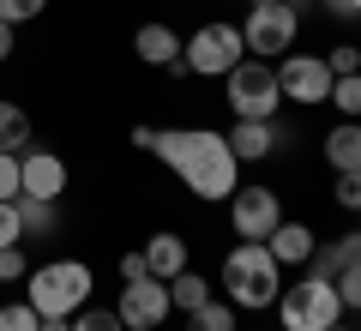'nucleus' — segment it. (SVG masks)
Here are the masks:
<instances>
[{
  "label": "nucleus",
  "instance_id": "f3484780",
  "mask_svg": "<svg viewBox=\"0 0 361 331\" xmlns=\"http://www.w3.org/2000/svg\"><path fill=\"white\" fill-rule=\"evenodd\" d=\"M18 229L37 235V241H49L54 229H61V199H30V193H18Z\"/></svg>",
  "mask_w": 361,
  "mask_h": 331
},
{
  "label": "nucleus",
  "instance_id": "c85d7f7f",
  "mask_svg": "<svg viewBox=\"0 0 361 331\" xmlns=\"http://www.w3.org/2000/svg\"><path fill=\"white\" fill-rule=\"evenodd\" d=\"M18 277H30L25 253H18V247H0V283H18Z\"/></svg>",
  "mask_w": 361,
  "mask_h": 331
},
{
  "label": "nucleus",
  "instance_id": "39448f33",
  "mask_svg": "<svg viewBox=\"0 0 361 331\" xmlns=\"http://www.w3.org/2000/svg\"><path fill=\"white\" fill-rule=\"evenodd\" d=\"M295 30H301V6L295 0H253L241 18V42L247 54H259V61H283L289 49H295Z\"/></svg>",
  "mask_w": 361,
  "mask_h": 331
},
{
  "label": "nucleus",
  "instance_id": "bb28decb",
  "mask_svg": "<svg viewBox=\"0 0 361 331\" xmlns=\"http://www.w3.org/2000/svg\"><path fill=\"white\" fill-rule=\"evenodd\" d=\"M25 241V229H18V205L0 199V247H18Z\"/></svg>",
  "mask_w": 361,
  "mask_h": 331
},
{
  "label": "nucleus",
  "instance_id": "9b49d317",
  "mask_svg": "<svg viewBox=\"0 0 361 331\" xmlns=\"http://www.w3.org/2000/svg\"><path fill=\"white\" fill-rule=\"evenodd\" d=\"M18 193H30V199H61L66 193V163L54 151H18Z\"/></svg>",
  "mask_w": 361,
  "mask_h": 331
},
{
  "label": "nucleus",
  "instance_id": "ddd939ff",
  "mask_svg": "<svg viewBox=\"0 0 361 331\" xmlns=\"http://www.w3.org/2000/svg\"><path fill=\"white\" fill-rule=\"evenodd\" d=\"M139 253H145V271H151V277H163V283L187 271V241H180L175 229H157L151 241L139 247Z\"/></svg>",
  "mask_w": 361,
  "mask_h": 331
},
{
  "label": "nucleus",
  "instance_id": "dca6fc26",
  "mask_svg": "<svg viewBox=\"0 0 361 331\" xmlns=\"http://www.w3.org/2000/svg\"><path fill=\"white\" fill-rule=\"evenodd\" d=\"M325 163H331L337 175L361 169V121H337V127L325 133Z\"/></svg>",
  "mask_w": 361,
  "mask_h": 331
},
{
  "label": "nucleus",
  "instance_id": "423d86ee",
  "mask_svg": "<svg viewBox=\"0 0 361 331\" xmlns=\"http://www.w3.org/2000/svg\"><path fill=\"white\" fill-rule=\"evenodd\" d=\"M277 319H283V331H325V325H337V319H343L337 283L307 271L295 289H277Z\"/></svg>",
  "mask_w": 361,
  "mask_h": 331
},
{
  "label": "nucleus",
  "instance_id": "7ed1b4c3",
  "mask_svg": "<svg viewBox=\"0 0 361 331\" xmlns=\"http://www.w3.org/2000/svg\"><path fill=\"white\" fill-rule=\"evenodd\" d=\"M25 283H30L25 301L37 307L42 319H73L78 307L90 301V289H97V277H90L85 259H54V265H37Z\"/></svg>",
  "mask_w": 361,
  "mask_h": 331
},
{
  "label": "nucleus",
  "instance_id": "4be33fe9",
  "mask_svg": "<svg viewBox=\"0 0 361 331\" xmlns=\"http://www.w3.org/2000/svg\"><path fill=\"white\" fill-rule=\"evenodd\" d=\"M331 283H337V301H343V313H361V259H355V265H343Z\"/></svg>",
  "mask_w": 361,
  "mask_h": 331
},
{
  "label": "nucleus",
  "instance_id": "393cba45",
  "mask_svg": "<svg viewBox=\"0 0 361 331\" xmlns=\"http://www.w3.org/2000/svg\"><path fill=\"white\" fill-rule=\"evenodd\" d=\"M42 6H49V0H0V18H6V25H30V18H42Z\"/></svg>",
  "mask_w": 361,
  "mask_h": 331
},
{
  "label": "nucleus",
  "instance_id": "1a4fd4ad",
  "mask_svg": "<svg viewBox=\"0 0 361 331\" xmlns=\"http://www.w3.org/2000/svg\"><path fill=\"white\" fill-rule=\"evenodd\" d=\"M277 223H283V205H277L271 187H235L229 193V229L241 241H265Z\"/></svg>",
  "mask_w": 361,
  "mask_h": 331
},
{
  "label": "nucleus",
  "instance_id": "f704fd0d",
  "mask_svg": "<svg viewBox=\"0 0 361 331\" xmlns=\"http://www.w3.org/2000/svg\"><path fill=\"white\" fill-rule=\"evenodd\" d=\"M37 331H73V319H42Z\"/></svg>",
  "mask_w": 361,
  "mask_h": 331
},
{
  "label": "nucleus",
  "instance_id": "f257e3e1",
  "mask_svg": "<svg viewBox=\"0 0 361 331\" xmlns=\"http://www.w3.org/2000/svg\"><path fill=\"white\" fill-rule=\"evenodd\" d=\"M151 157H163V163L187 181V193H199L205 205L229 199V193L241 187V163H235L229 139L211 133V127H157Z\"/></svg>",
  "mask_w": 361,
  "mask_h": 331
},
{
  "label": "nucleus",
  "instance_id": "c756f323",
  "mask_svg": "<svg viewBox=\"0 0 361 331\" xmlns=\"http://www.w3.org/2000/svg\"><path fill=\"white\" fill-rule=\"evenodd\" d=\"M0 199H18V151H0Z\"/></svg>",
  "mask_w": 361,
  "mask_h": 331
},
{
  "label": "nucleus",
  "instance_id": "a878e982",
  "mask_svg": "<svg viewBox=\"0 0 361 331\" xmlns=\"http://www.w3.org/2000/svg\"><path fill=\"white\" fill-rule=\"evenodd\" d=\"M331 199L343 205V211H361V169H349V175H337V187H331Z\"/></svg>",
  "mask_w": 361,
  "mask_h": 331
},
{
  "label": "nucleus",
  "instance_id": "20e7f679",
  "mask_svg": "<svg viewBox=\"0 0 361 331\" xmlns=\"http://www.w3.org/2000/svg\"><path fill=\"white\" fill-rule=\"evenodd\" d=\"M223 102L235 109V121H277V109H283L277 66L259 61V54H241V61L223 73Z\"/></svg>",
  "mask_w": 361,
  "mask_h": 331
},
{
  "label": "nucleus",
  "instance_id": "2eb2a0df",
  "mask_svg": "<svg viewBox=\"0 0 361 331\" xmlns=\"http://www.w3.org/2000/svg\"><path fill=\"white\" fill-rule=\"evenodd\" d=\"M133 54H139L145 66H163V73H169V66L180 61V37L169 25H139V30H133Z\"/></svg>",
  "mask_w": 361,
  "mask_h": 331
},
{
  "label": "nucleus",
  "instance_id": "4468645a",
  "mask_svg": "<svg viewBox=\"0 0 361 331\" xmlns=\"http://www.w3.org/2000/svg\"><path fill=\"white\" fill-rule=\"evenodd\" d=\"M265 247H271V259H277V265H307L313 247H319V235H313L307 223H277V229L265 235Z\"/></svg>",
  "mask_w": 361,
  "mask_h": 331
},
{
  "label": "nucleus",
  "instance_id": "e433bc0d",
  "mask_svg": "<svg viewBox=\"0 0 361 331\" xmlns=\"http://www.w3.org/2000/svg\"><path fill=\"white\" fill-rule=\"evenodd\" d=\"M247 6H253V0H247Z\"/></svg>",
  "mask_w": 361,
  "mask_h": 331
},
{
  "label": "nucleus",
  "instance_id": "473e14b6",
  "mask_svg": "<svg viewBox=\"0 0 361 331\" xmlns=\"http://www.w3.org/2000/svg\"><path fill=\"white\" fill-rule=\"evenodd\" d=\"M331 247L343 253V265H355V259H361V235H343V241H331Z\"/></svg>",
  "mask_w": 361,
  "mask_h": 331
},
{
  "label": "nucleus",
  "instance_id": "f03ea898",
  "mask_svg": "<svg viewBox=\"0 0 361 331\" xmlns=\"http://www.w3.org/2000/svg\"><path fill=\"white\" fill-rule=\"evenodd\" d=\"M223 289H229L235 313H259V307H277V289H283V265L271 259L265 241H241L223 259Z\"/></svg>",
  "mask_w": 361,
  "mask_h": 331
},
{
  "label": "nucleus",
  "instance_id": "72a5a7b5",
  "mask_svg": "<svg viewBox=\"0 0 361 331\" xmlns=\"http://www.w3.org/2000/svg\"><path fill=\"white\" fill-rule=\"evenodd\" d=\"M0 61H13V25L0 18Z\"/></svg>",
  "mask_w": 361,
  "mask_h": 331
},
{
  "label": "nucleus",
  "instance_id": "c9c22d12",
  "mask_svg": "<svg viewBox=\"0 0 361 331\" xmlns=\"http://www.w3.org/2000/svg\"><path fill=\"white\" fill-rule=\"evenodd\" d=\"M325 331H349V325H343V319H337V325H325Z\"/></svg>",
  "mask_w": 361,
  "mask_h": 331
},
{
  "label": "nucleus",
  "instance_id": "2f4dec72",
  "mask_svg": "<svg viewBox=\"0 0 361 331\" xmlns=\"http://www.w3.org/2000/svg\"><path fill=\"white\" fill-rule=\"evenodd\" d=\"M331 18H361V0H319Z\"/></svg>",
  "mask_w": 361,
  "mask_h": 331
},
{
  "label": "nucleus",
  "instance_id": "b1692460",
  "mask_svg": "<svg viewBox=\"0 0 361 331\" xmlns=\"http://www.w3.org/2000/svg\"><path fill=\"white\" fill-rule=\"evenodd\" d=\"M37 325H42V313L30 301H6L0 307V331H37Z\"/></svg>",
  "mask_w": 361,
  "mask_h": 331
},
{
  "label": "nucleus",
  "instance_id": "aec40b11",
  "mask_svg": "<svg viewBox=\"0 0 361 331\" xmlns=\"http://www.w3.org/2000/svg\"><path fill=\"white\" fill-rule=\"evenodd\" d=\"M337 109V121H361V73L349 78H331V97H325Z\"/></svg>",
  "mask_w": 361,
  "mask_h": 331
},
{
  "label": "nucleus",
  "instance_id": "412c9836",
  "mask_svg": "<svg viewBox=\"0 0 361 331\" xmlns=\"http://www.w3.org/2000/svg\"><path fill=\"white\" fill-rule=\"evenodd\" d=\"M187 331H235V307L229 301H205L187 313Z\"/></svg>",
  "mask_w": 361,
  "mask_h": 331
},
{
  "label": "nucleus",
  "instance_id": "9d476101",
  "mask_svg": "<svg viewBox=\"0 0 361 331\" xmlns=\"http://www.w3.org/2000/svg\"><path fill=\"white\" fill-rule=\"evenodd\" d=\"M115 313H121V325H127V331H157L169 313H175V307H169V283H163V277L127 283L121 301H115Z\"/></svg>",
  "mask_w": 361,
  "mask_h": 331
},
{
  "label": "nucleus",
  "instance_id": "0eeeda50",
  "mask_svg": "<svg viewBox=\"0 0 361 331\" xmlns=\"http://www.w3.org/2000/svg\"><path fill=\"white\" fill-rule=\"evenodd\" d=\"M241 54H247L241 25H229V18H211V25H199L193 37H180V61H187V73H199V78H223Z\"/></svg>",
  "mask_w": 361,
  "mask_h": 331
},
{
  "label": "nucleus",
  "instance_id": "7c9ffc66",
  "mask_svg": "<svg viewBox=\"0 0 361 331\" xmlns=\"http://www.w3.org/2000/svg\"><path fill=\"white\" fill-rule=\"evenodd\" d=\"M139 277H151V271H145V253H127L121 259V283H139Z\"/></svg>",
  "mask_w": 361,
  "mask_h": 331
},
{
  "label": "nucleus",
  "instance_id": "f8f14e48",
  "mask_svg": "<svg viewBox=\"0 0 361 331\" xmlns=\"http://www.w3.org/2000/svg\"><path fill=\"white\" fill-rule=\"evenodd\" d=\"M223 139H229L235 163H265V157L277 151V121H235Z\"/></svg>",
  "mask_w": 361,
  "mask_h": 331
},
{
  "label": "nucleus",
  "instance_id": "4c0bfd02",
  "mask_svg": "<svg viewBox=\"0 0 361 331\" xmlns=\"http://www.w3.org/2000/svg\"><path fill=\"white\" fill-rule=\"evenodd\" d=\"M355 331H361V325H355Z\"/></svg>",
  "mask_w": 361,
  "mask_h": 331
},
{
  "label": "nucleus",
  "instance_id": "cd10ccee",
  "mask_svg": "<svg viewBox=\"0 0 361 331\" xmlns=\"http://www.w3.org/2000/svg\"><path fill=\"white\" fill-rule=\"evenodd\" d=\"M325 66H331V78L361 73V49H331V54H325Z\"/></svg>",
  "mask_w": 361,
  "mask_h": 331
},
{
  "label": "nucleus",
  "instance_id": "5701e85b",
  "mask_svg": "<svg viewBox=\"0 0 361 331\" xmlns=\"http://www.w3.org/2000/svg\"><path fill=\"white\" fill-rule=\"evenodd\" d=\"M73 331H127V325H121V313H109V307H78V313H73Z\"/></svg>",
  "mask_w": 361,
  "mask_h": 331
},
{
  "label": "nucleus",
  "instance_id": "6ab92c4d",
  "mask_svg": "<svg viewBox=\"0 0 361 331\" xmlns=\"http://www.w3.org/2000/svg\"><path fill=\"white\" fill-rule=\"evenodd\" d=\"M211 301V289H205V277H199L193 265L180 271V277H169V307H180V313H193V307H205Z\"/></svg>",
  "mask_w": 361,
  "mask_h": 331
},
{
  "label": "nucleus",
  "instance_id": "a211bd4d",
  "mask_svg": "<svg viewBox=\"0 0 361 331\" xmlns=\"http://www.w3.org/2000/svg\"><path fill=\"white\" fill-rule=\"evenodd\" d=\"M0 151H30V115L0 97Z\"/></svg>",
  "mask_w": 361,
  "mask_h": 331
},
{
  "label": "nucleus",
  "instance_id": "6e6552de",
  "mask_svg": "<svg viewBox=\"0 0 361 331\" xmlns=\"http://www.w3.org/2000/svg\"><path fill=\"white\" fill-rule=\"evenodd\" d=\"M277 66V90H283V102H301V109H313V102L331 97V66H325V54H283Z\"/></svg>",
  "mask_w": 361,
  "mask_h": 331
}]
</instances>
